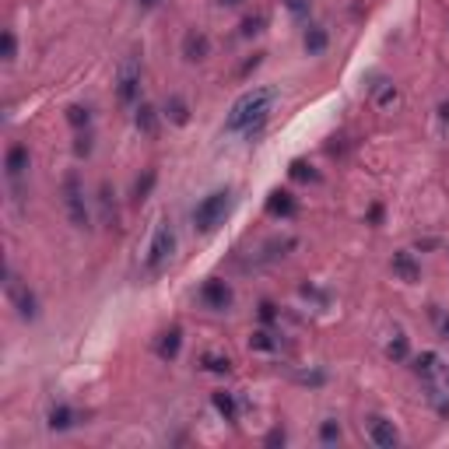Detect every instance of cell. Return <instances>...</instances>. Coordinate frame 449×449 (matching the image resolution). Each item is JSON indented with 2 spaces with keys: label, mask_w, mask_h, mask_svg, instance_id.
Returning a JSON list of instances; mask_svg holds the SVG:
<instances>
[{
  "label": "cell",
  "mask_w": 449,
  "mask_h": 449,
  "mask_svg": "<svg viewBox=\"0 0 449 449\" xmlns=\"http://www.w3.org/2000/svg\"><path fill=\"white\" fill-rule=\"evenodd\" d=\"M274 102H278V88H250L246 95H239L235 106L228 109V119H225V134H243V137H253L263 130L267 116L274 112Z\"/></svg>",
  "instance_id": "1"
},
{
  "label": "cell",
  "mask_w": 449,
  "mask_h": 449,
  "mask_svg": "<svg viewBox=\"0 0 449 449\" xmlns=\"http://www.w3.org/2000/svg\"><path fill=\"white\" fill-rule=\"evenodd\" d=\"M228 215H232V190H215L193 207V225H197V232L211 235L215 228L225 225Z\"/></svg>",
  "instance_id": "2"
},
{
  "label": "cell",
  "mask_w": 449,
  "mask_h": 449,
  "mask_svg": "<svg viewBox=\"0 0 449 449\" xmlns=\"http://www.w3.org/2000/svg\"><path fill=\"white\" fill-rule=\"evenodd\" d=\"M172 253H175V228H172L169 218H162V221L155 225V232H151V243H147L144 271H147V274H158L162 267L172 260Z\"/></svg>",
  "instance_id": "3"
},
{
  "label": "cell",
  "mask_w": 449,
  "mask_h": 449,
  "mask_svg": "<svg viewBox=\"0 0 449 449\" xmlns=\"http://www.w3.org/2000/svg\"><path fill=\"white\" fill-rule=\"evenodd\" d=\"M141 74H144V64H141V53H127L123 64L116 71V95L123 106H134L137 95H141Z\"/></svg>",
  "instance_id": "4"
},
{
  "label": "cell",
  "mask_w": 449,
  "mask_h": 449,
  "mask_svg": "<svg viewBox=\"0 0 449 449\" xmlns=\"http://www.w3.org/2000/svg\"><path fill=\"white\" fill-rule=\"evenodd\" d=\"M4 288H8V298H11V306L18 309L21 319H36V316H39V302H36L32 288H28V284L11 271V267L4 271Z\"/></svg>",
  "instance_id": "5"
},
{
  "label": "cell",
  "mask_w": 449,
  "mask_h": 449,
  "mask_svg": "<svg viewBox=\"0 0 449 449\" xmlns=\"http://www.w3.org/2000/svg\"><path fill=\"white\" fill-rule=\"evenodd\" d=\"M64 204H67V215L77 228H88V204H84V186L77 172H67L64 175Z\"/></svg>",
  "instance_id": "6"
},
{
  "label": "cell",
  "mask_w": 449,
  "mask_h": 449,
  "mask_svg": "<svg viewBox=\"0 0 449 449\" xmlns=\"http://www.w3.org/2000/svg\"><path fill=\"white\" fill-rule=\"evenodd\" d=\"M369 439H372L379 449H393V446L400 442L393 422H386V417H372V422H369Z\"/></svg>",
  "instance_id": "7"
},
{
  "label": "cell",
  "mask_w": 449,
  "mask_h": 449,
  "mask_svg": "<svg viewBox=\"0 0 449 449\" xmlns=\"http://www.w3.org/2000/svg\"><path fill=\"white\" fill-rule=\"evenodd\" d=\"M200 298H204L211 309H228V306H232V288H228L225 281H207L204 291H200Z\"/></svg>",
  "instance_id": "8"
},
{
  "label": "cell",
  "mask_w": 449,
  "mask_h": 449,
  "mask_svg": "<svg viewBox=\"0 0 449 449\" xmlns=\"http://www.w3.org/2000/svg\"><path fill=\"white\" fill-rule=\"evenodd\" d=\"M4 165H8V179H11V183H18V179L28 172V147L25 144H11Z\"/></svg>",
  "instance_id": "9"
},
{
  "label": "cell",
  "mask_w": 449,
  "mask_h": 449,
  "mask_svg": "<svg viewBox=\"0 0 449 449\" xmlns=\"http://www.w3.org/2000/svg\"><path fill=\"white\" fill-rule=\"evenodd\" d=\"M393 274H397V278H404L407 284L422 278V271H417V263H414V256H411L407 250H404V253H393Z\"/></svg>",
  "instance_id": "10"
},
{
  "label": "cell",
  "mask_w": 449,
  "mask_h": 449,
  "mask_svg": "<svg viewBox=\"0 0 449 449\" xmlns=\"http://www.w3.org/2000/svg\"><path fill=\"white\" fill-rule=\"evenodd\" d=\"M200 365H204L207 372H215V376H225V372H232V358H228V354H218V351H204V354H200Z\"/></svg>",
  "instance_id": "11"
},
{
  "label": "cell",
  "mask_w": 449,
  "mask_h": 449,
  "mask_svg": "<svg viewBox=\"0 0 449 449\" xmlns=\"http://www.w3.org/2000/svg\"><path fill=\"white\" fill-rule=\"evenodd\" d=\"M49 428H53V432H67V428H74V411H71L67 404H56V407L49 411Z\"/></svg>",
  "instance_id": "12"
},
{
  "label": "cell",
  "mask_w": 449,
  "mask_h": 449,
  "mask_svg": "<svg viewBox=\"0 0 449 449\" xmlns=\"http://www.w3.org/2000/svg\"><path fill=\"white\" fill-rule=\"evenodd\" d=\"M211 404H215V411L225 417V422H235V417H239V404H235V397H232V393L218 390V393L211 397Z\"/></svg>",
  "instance_id": "13"
},
{
  "label": "cell",
  "mask_w": 449,
  "mask_h": 449,
  "mask_svg": "<svg viewBox=\"0 0 449 449\" xmlns=\"http://www.w3.org/2000/svg\"><path fill=\"white\" fill-rule=\"evenodd\" d=\"M183 49H186V60H204L207 49H211V43H207L204 32H190L186 43H183Z\"/></svg>",
  "instance_id": "14"
},
{
  "label": "cell",
  "mask_w": 449,
  "mask_h": 449,
  "mask_svg": "<svg viewBox=\"0 0 449 449\" xmlns=\"http://www.w3.org/2000/svg\"><path fill=\"white\" fill-rule=\"evenodd\" d=\"M179 344H183V334H179V326H172V330L162 334V341H158V358H175Z\"/></svg>",
  "instance_id": "15"
},
{
  "label": "cell",
  "mask_w": 449,
  "mask_h": 449,
  "mask_svg": "<svg viewBox=\"0 0 449 449\" xmlns=\"http://www.w3.org/2000/svg\"><path fill=\"white\" fill-rule=\"evenodd\" d=\"M267 211H271V215H295V200H291V193H271V200H267Z\"/></svg>",
  "instance_id": "16"
},
{
  "label": "cell",
  "mask_w": 449,
  "mask_h": 449,
  "mask_svg": "<svg viewBox=\"0 0 449 449\" xmlns=\"http://www.w3.org/2000/svg\"><path fill=\"white\" fill-rule=\"evenodd\" d=\"M165 116L172 119V123H179V127H183V123H186V119H190V116H186V102L172 95V99L165 102Z\"/></svg>",
  "instance_id": "17"
},
{
  "label": "cell",
  "mask_w": 449,
  "mask_h": 449,
  "mask_svg": "<svg viewBox=\"0 0 449 449\" xmlns=\"http://www.w3.org/2000/svg\"><path fill=\"white\" fill-rule=\"evenodd\" d=\"M323 46H326V32H323V28H309V32H306V49L309 53H323Z\"/></svg>",
  "instance_id": "18"
},
{
  "label": "cell",
  "mask_w": 449,
  "mask_h": 449,
  "mask_svg": "<svg viewBox=\"0 0 449 449\" xmlns=\"http://www.w3.org/2000/svg\"><path fill=\"white\" fill-rule=\"evenodd\" d=\"M137 127H141L144 134H155V109H151V106H141V109H137Z\"/></svg>",
  "instance_id": "19"
},
{
  "label": "cell",
  "mask_w": 449,
  "mask_h": 449,
  "mask_svg": "<svg viewBox=\"0 0 449 449\" xmlns=\"http://www.w3.org/2000/svg\"><path fill=\"white\" fill-rule=\"evenodd\" d=\"M250 348H256V351H274L278 341H271V334H267V330H256V334L250 337Z\"/></svg>",
  "instance_id": "20"
},
{
  "label": "cell",
  "mask_w": 449,
  "mask_h": 449,
  "mask_svg": "<svg viewBox=\"0 0 449 449\" xmlns=\"http://www.w3.org/2000/svg\"><path fill=\"white\" fill-rule=\"evenodd\" d=\"M0 46H4V64H14V56H18V43H14V32H4V39H0Z\"/></svg>",
  "instance_id": "21"
},
{
  "label": "cell",
  "mask_w": 449,
  "mask_h": 449,
  "mask_svg": "<svg viewBox=\"0 0 449 449\" xmlns=\"http://www.w3.org/2000/svg\"><path fill=\"white\" fill-rule=\"evenodd\" d=\"M291 175H295V179H302V183H316V179H319L306 162H295V165H291Z\"/></svg>",
  "instance_id": "22"
},
{
  "label": "cell",
  "mask_w": 449,
  "mask_h": 449,
  "mask_svg": "<svg viewBox=\"0 0 449 449\" xmlns=\"http://www.w3.org/2000/svg\"><path fill=\"white\" fill-rule=\"evenodd\" d=\"M67 119H71L74 127H88V119H92V116H88V109H81V106H71V109H67Z\"/></svg>",
  "instance_id": "23"
},
{
  "label": "cell",
  "mask_w": 449,
  "mask_h": 449,
  "mask_svg": "<svg viewBox=\"0 0 449 449\" xmlns=\"http://www.w3.org/2000/svg\"><path fill=\"white\" fill-rule=\"evenodd\" d=\"M319 439H323V442H337V439H341L337 422H323V425H319Z\"/></svg>",
  "instance_id": "24"
},
{
  "label": "cell",
  "mask_w": 449,
  "mask_h": 449,
  "mask_svg": "<svg viewBox=\"0 0 449 449\" xmlns=\"http://www.w3.org/2000/svg\"><path fill=\"white\" fill-rule=\"evenodd\" d=\"M386 354H390V358H397V362H404V358H407V341H404V337H397L390 348H386Z\"/></svg>",
  "instance_id": "25"
},
{
  "label": "cell",
  "mask_w": 449,
  "mask_h": 449,
  "mask_svg": "<svg viewBox=\"0 0 449 449\" xmlns=\"http://www.w3.org/2000/svg\"><path fill=\"white\" fill-rule=\"evenodd\" d=\"M288 4V11L295 14V18H306L309 14V0H284Z\"/></svg>",
  "instance_id": "26"
},
{
  "label": "cell",
  "mask_w": 449,
  "mask_h": 449,
  "mask_svg": "<svg viewBox=\"0 0 449 449\" xmlns=\"http://www.w3.org/2000/svg\"><path fill=\"white\" fill-rule=\"evenodd\" d=\"M260 316H263V323H274V316H278V313H274V306H271V302H263V306H260Z\"/></svg>",
  "instance_id": "27"
},
{
  "label": "cell",
  "mask_w": 449,
  "mask_h": 449,
  "mask_svg": "<svg viewBox=\"0 0 449 449\" xmlns=\"http://www.w3.org/2000/svg\"><path fill=\"white\" fill-rule=\"evenodd\" d=\"M267 442H271V446L281 442V446H284V432H271V435H267Z\"/></svg>",
  "instance_id": "28"
},
{
  "label": "cell",
  "mask_w": 449,
  "mask_h": 449,
  "mask_svg": "<svg viewBox=\"0 0 449 449\" xmlns=\"http://www.w3.org/2000/svg\"><path fill=\"white\" fill-rule=\"evenodd\" d=\"M442 334H446V341H449V316H442Z\"/></svg>",
  "instance_id": "29"
},
{
  "label": "cell",
  "mask_w": 449,
  "mask_h": 449,
  "mask_svg": "<svg viewBox=\"0 0 449 449\" xmlns=\"http://www.w3.org/2000/svg\"><path fill=\"white\" fill-rule=\"evenodd\" d=\"M221 4H239V0H221Z\"/></svg>",
  "instance_id": "30"
}]
</instances>
